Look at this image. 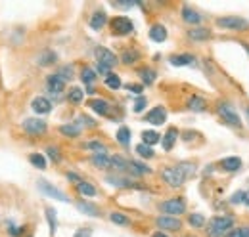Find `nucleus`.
<instances>
[{"instance_id":"1","label":"nucleus","mask_w":249,"mask_h":237,"mask_svg":"<svg viewBox=\"0 0 249 237\" xmlns=\"http://www.w3.org/2000/svg\"><path fill=\"white\" fill-rule=\"evenodd\" d=\"M234 220L230 216H213L207 224V236L209 237H224L232 230Z\"/></svg>"},{"instance_id":"2","label":"nucleus","mask_w":249,"mask_h":237,"mask_svg":"<svg viewBox=\"0 0 249 237\" xmlns=\"http://www.w3.org/2000/svg\"><path fill=\"white\" fill-rule=\"evenodd\" d=\"M94 56L98 61V71L102 75H109V69L117 65V56L113 52H109L107 48H96Z\"/></svg>"},{"instance_id":"3","label":"nucleus","mask_w":249,"mask_h":237,"mask_svg":"<svg viewBox=\"0 0 249 237\" xmlns=\"http://www.w3.org/2000/svg\"><path fill=\"white\" fill-rule=\"evenodd\" d=\"M161 176H163V180H165L171 187H180V186L184 184V180L188 178L180 165H177V167H167V169L161 172Z\"/></svg>"},{"instance_id":"4","label":"nucleus","mask_w":249,"mask_h":237,"mask_svg":"<svg viewBox=\"0 0 249 237\" xmlns=\"http://www.w3.org/2000/svg\"><path fill=\"white\" fill-rule=\"evenodd\" d=\"M217 25L222 29L228 31H248L249 29V21H246L244 17H238V16H226V17H218Z\"/></svg>"},{"instance_id":"5","label":"nucleus","mask_w":249,"mask_h":237,"mask_svg":"<svg viewBox=\"0 0 249 237\" xmlns=\"http://www.w3.org/2000/svg\"><path fill=\"white\" fill-rule=\"evenodd\" d=\"M159 208L167 214V216H178V214H182L184 210H186V203L180 199V197H175V199H169V201H163Z\"/></svg>"},{"instance_id":"6","label":"nucleus","mask_w":249,"mask_h":237,"mask_svg":"<svg viewBox=\"0 0 249 237\" xmlns=\"http://www.w3.org/2000/svg\"><path fill=\"white\" fill-rule=\"evenodd\" d=\"M111 31L115 33V34H130L132 31H134V25H132V21L128 19V17H124V16H119V17H115L113 21H111Z\"/></svg>"},{"instance_id":"7","label":"nucleus","mask_w":249,"mask_h":237,"mask_svg":"<svg viewBox=\"0 0 249 237\" xmlns=\"http://www.w3.org/2000/svg\"><path fill=\"white\" fill-rule=\"evenodd\" d=\"M156 222L159 230H167V232H178L180 226H182L180 220L175 218V216H159Z\"/></svg>"},{"instance_id":"8","label":"nucleus","mask_w":249,"mask_h":237,"mask_svg":"<svg viewBox=\"0 0 249 237\" xmlns=\"http://www.w3.org/2000/svg\"><path fill=\"white\" fill-rule=\"evenodd\" d=\"M23 128H25V132H29L33 136H38V134L46 132V122L42 118H27L23 122Z\"/></svg>"},{"instance_id":"9","label":"nucleus","mask_w":249,"mask_h":237,"mask_svg":"<svg viewBox=\"0 0 249 237\" xmlns=\"http://www.w3.org/2000/svg\"><path fill=\"white\" fill-rule=\"evenodd\" d=\"M46 88H48L50 94L60 96L63 90H65V81H63L60 75H50V77L46 79Z\"/></svg>"},{"instance_id":"10","label":"nucleus","mask_w":249,"mask_h":237,"mask_svg":"<svg viewBox=\"0 0 249 237\" xmlns=\"http://www.w3.org/2000/svg\"><path fill=\"white\" fill-rule=\"evenodd\" d=\"M31 107H33V111H35V113H38V115H46V113H50L52 103H50V100H48V98L38 96V98H35V100H33Z\"/></svg>"},{"instance_id":"11","label":"nucleus","mask_w":249,"mask_h":237,"mask_svg":"<svg viewBox=\"0 0 249 237\" xmlns=\"http://www.w3.org/2000/svg\"><path fill=\"white\" fill-rule=\"evenodd\" d=\"M165 118H167V111L161 107V105H157L154 107L148 115H146V122H150V124H163L165 122Z\"/></svg>"},{"instance_id":"12","label":"nucleus","mask_w":249,"mask_h":237,"mask_svg":"<svg viewBox=\"0 0 249 237\" xmlns=\"http://www.w3.org/2000/svg\"><path fill=\"white\" fill-rule=\"evenodd\" d=\"M218 113H220V117L224 118V122H228V124H232V126H240L242 122H240V117L228 107V105H220L218 107Z\"/></svg>"},{"instance_id":"13","label":"nucleus","mask_w":249,"mask_h":237,"mask_svg":"<svg viewBox=\"0 0 249 237\" xmlns=\"http://www.w3.org/2000/svg\"><path fill=\"white\" fill-rule=\"evenodd\" d=\"M38 187L46 193V195H50V197H56V199H60V201H67V197H65V193L63 191H60V189H56L54 186H50L48 182H38Z\"/></svg>"},{"instance_id":"14","label":"nucleus","mask_w":249,"mask_h":237,"mask_svg":"<svg viewBox=\"0 0 249 237\" xmlns=\"http://www.w3.org/2000/svg\"><path fill=\"white\" fill-rule=\"evenodd\" d=\"M182 19H184L186 23H190V25H197V23L201 21V16H199L196 10H192L190 6H184V8H182Z\"/></svg>"},{"instance_id":"15","label":"nucleus","mask_w":249,"mask_h":237,"mask_svg":"<svg viewBox=\"0 0 249 237\" xmlns=\"http://www.w3.org/2000/svg\"><path fill=\"white\" fill-rule=\"evenodd\" d=\"M106 21H107V16H106V12H94L92 17H90V27L94 31H100L104 25H106Z\"/></svg>"},{"instance_id":"16","label":"nucleus","mask_w":249,"mask_h":237,"mask_svg":"<svg viewBox=\"0 0 249 237\" xmlns=\"http://www.w3.org/2000/svg\"><path fill=\"white\" fill-rule=\"evenodd\" d=\"M220 167H222L224 170H228V172H236V170L242 169V161H240L238 157H228V159H222Z\"/></svg>"},{"instance_id":"17","label":"nucleus","mask_w":249,"mask_h":237,"mask_svg":"<svg viewBox=\"0 0 249 237\" xmlns=\"http://www.w3.org/2000/svg\"><path fill=\"white\" fill-rule=\"evenodd\" d=\"M89 105L92 107L98 115H109V103L106 100H90Z\"/></svg>"},{"instance_id":"18","label":"nucleus","mask_w":249,"mask_h":237,"mask_svg":"<svg viewBox=\"0 0 249 237\" xmlns=\"http://www.w3.org/2000/svg\"><path fill=\"white\" fill-rule=\"evenodd\" d=\"M150 38H152L154 42H163V40H167V29H165L163 25H154V27L150 29Z\"/></svg>"},{"instance_id":"19","label":"nucleus","mask_w":249,"mask_h":237,"mask_svg":"<svg viewBox=\"0 0 249 237\" xmlns=\"http://www.w3.org/2000/svg\"><path fill=\"white\" fill-rule=\"evenodd\" d=\"M177 136H178V132H177L175 128H169V130H167V134L163 136V142H161V144H163V149H167V151H169V149H173L175 142H177Z\"/></svg>"},{"instance_id":"20","label":"nucleus","mask_w":249,"mask_h":237,"mask_svg":"<svg viewBox=\"0 0 249 237\" xmlns=\"http://www.w3.org/2000/svg\"><path fill=\"white\" fill-rule=\"evenodd\" d=\"M188 107H190L192 111H205L207 103H205L203 98H199V96H192V98L188 100Z\"/></svg>"},{"instance_id":"21","label":"nucleus","mask_w":249,"mask_h":237,"mask_svg":"<svg viewBox=\"0 0 249 237\" xmlns=\"http://www.w3.org/2000/svg\"><path fill=\"white\" fill-rule=\"evenodd\" d=\"M142 144H146V146H156V144H159V140H161V136L157 134V132H154V130H144L142 132Z\"/></svg>"},{"instance_id":"22","label":"nucleus","mask_w":249,"mask_h":237,"mask_svg":"<svg viewBox=\"0 0 249 237\" xmlns=\"http://www.w3.org/2000/svg\"><path fill=\"white\" fill-rule=\"evenodd\" d=\"M60 132L65 134V136H71V138H77L81 134V126L77 122H71V124H63L60 126Z\"/></svg>"},{"instance_id":"23","label":"nucleus","mask_w":249,"mask_h":237,"mask_svg":"<svg viewBox=\"0 0 249 237\" xmlns=\"http://www.w3.org/2000/svg\"><path fill=\"white\" fill-rule=\"evenodd\" d=\"M188 36H190L192 40H207V38L211 36V33L207 29H203V27H196V29L188 31Z\"/></svg>"},{"instance_id":"24","label":"nucleus","mask_w":249,"mask_h":237,"mask_svg":"<svg viewBox=\"0 0 249 237\" xmlns=\"http://www.w3.org/2000/svg\"><path fill=\"white\" fill-rule=\"evenodd\" d=\"M171 63H173L175 67H184V65H192V63H194V56H190V54L173 56V58H171Z\"/></svg>"},{"instance_id":"25","label":"nucleus","mask_w":249,"mask_h":237,"mask_svg":"<svg viewBox=\"0 0 249 237\" xmlns=\"http://www.w3.org/2000/svg\"><path fill=\"white\" fill-rule=\"evenodd\" d=\"M77 189H79L81 195H87V197H94L96 195V187H94L92 184H89V182H79Z\"/></svg>"},{"instance_id":"26","label":"nucleus","mask_w":249,"mask_h":237,"mask_svg":"<svg viewBox=\"0 0 249 237\" xmlns=\"http://www.w3.org/2000/svg\"><path fill=\"white\" fill-rule=\"evenodd\" d=\"M92 163L96 167H100V169H109L111 167V157H107V155H94Z\"/></svg>"},{"instance_id":"27","label":"nucleus","mask_w":249,"mask_h":237,"mask_svg":"<svg viewBox=\"0 0 249 237\" xmlns=\"http://www.w3.org/2000/svg\"><path fill=\"white\" fill-rule=\"evenodd\" d=\"M54 61H56V54H54V52H50V50H46V52H42V54L38 56V65H42V67L52 65Z\"/></svg>"},{"instance_id":"28","label":"nucleus","mask_w":249,"mask_h":237,"mask_svg":"<svg viewBox=\"0 0 249 237\" xmlns=\"http://www.w3.org/2000/svg\"><path fill=\"white\" fill-rule=\"evenodd\" d=\"M117 142H119L121 146H128V144H130V130H128L126 126H121V128L117 130Z\"/></svg>"},{"instance_id":"29","label":"nucleus","mask_w":249,"mask_h":237,"mask_svg":"<svg viewBox=\"0 0 249 237\" xmlns=\"http://www.w3.org/2000/svg\"><path fill=\"white\" fill-rule=\"evenodd\" d=\"M106 86L111 90L121 88V79H119L115 73H109V75H106Z\"/></svg>"},{"instance_id":"30","label":"nucleus","mask_w":249,"mask_h":237,"mask_svg":"<svg viewBox=\"0 0 249 237\" xmlns=\"http://www.w3.org/2000/svg\"><path fill=\"white\" fill-rule=\"evenodd\" d=\"M140 77H142L144 85H152V83L156 81V71H154V69L144 67V69H140Z\"/></svg>"},{"instance_id":"31","label":"nucleus","mask_w":249,"mask_h":237,"mask_svg":"<svg viewBox=\"0 0 249 237\" xmlns=\"http://www.w3.org/2000/svg\"><path fill=\"white\" fill-rule=\"evenodd\" d=\"M77 208H79V210H83V212H87V214H90V216H98V214H100L98 207L92 205V203H85V201H81V203L77 205Z\"/></svg>"},{"instance_id":"32","label":"nucleus","mask_w":249,"mask_h":237,"mask_svg":"<svg viewBox=\"0 0 249 237\" xmlns=\"http://www.w3.org/2000/svg\"><path fill=\"white\" fill-rule=\"evenodd\" d=\"M29 161H31L33 167H36V169H46V159L40 155V153H33L31 157H29Z\"/></svg>"},{"instance_id":"33","label":"nucleus","mask_w":249,"mask_h":237,"mask_svg":"<svg viewBox=\"0 0 249 237\" xmlns=\"http://www.w3.org/2000/svg\"><path fill=\"white\" fill-rule=\"evenodd\" d=\"M87 148L94 151V155H107V148L104 144H100V142H89Z\"/></svg>"},{"instance_id":"34","label":"nucleus","mask_w":249,"mask_h":237,"mask_svg":"<svg viewBox=\"0 0 249 237\" xmlns=\"http://www.w3.org/2000/svg\"><path fill=\"white\" fill-rule=\"evenodd\" d=\"M130 172H132V174H148V172H150V169H148L146 165H142V163L130 161Z\"/></svg>"},{"instance_id":"35","label":"nucleus","mask_w":249,"mask_h":237,"mask_svg":"<svg viewBox=\"0 0 249 237\" xmlns=\"http://www.w3.org/2000/svg\"><path fill=\"white\" fill-rule=\"evenodd\" d=\"M83 90L81 88H71L69 90V94H67V98H69V102L71 103H81L83 102Z\"/></svg>"},{"instance_id":"36","label":"nucleus","mask_w":249,"mask_h":237,"mask_svg":"<svg viewBox=\"0 0 249 237\" xmlns=\"http://www.w3.org/2000/svg\"><path fill=\"white\" fill-rule=\"evenodd\" d=\"M81 79H83V83H85V85H92L94 81H96V73H94L90 67H85V69H83Z\"/></svg>"},{"instance_id":"37","label":"nucleus","mask_w":249,"mask_h":237,"mask_svg":"<svg viewBox=\"0 0 249 237\" xmlns=\"http://www.w3.org/2000/svg\"><path fill=\"white\" fill-rule=\"evenodd\" d=\"M136 153H138L140 157H144V159H150V157H154V149L150 148V146H146V144H140V146H136Z\"/></svg>"},{"instance_id":"38","label":"nucleus","mask_w":249,"mask_h":237,"mask_svg":"<svg viewBox=\"0 0 249 237\" xmlns=\"http://www.w3.org/2000/svg\"><path fill=\"white\" fill-rule=\"evenodd\" d=\"M46 218H48V224H50V234L54 236V232H56V210L46 208Z\"/></svg>"},{"instance_id":"39","label":"nucleus","mask_w":249,"mask_h":237,"mask_svg":"<svg viewBox=\"0 0 249 237\" xmlns=\"http://www.w3.org/2000/svg\"><path fill=\"white\" fill-rule=\"evenodd\" d=\"M109 220H111L113 224H121V226H126V224H128V218H126L124 214H121V212H111V214H109Z\"/></svg>"},{"instance_id":"40","label":"nucleus","mask_w":249,"mask_h":237,"mask_svg":"<svg viewBox=\"0 0 249 237\" xmlns=\"http://www.w3.org/2000/svg\"><path fill=\"white\" fill-rule=\"evenodd\" d=\"M188 222H190L194 228H201V226L205 224V218H203L201 214H190V216H188Z\"/></svg>"},{"instance_id":"41","label":"nucleus","mask_w":249,"mask_h":237,"mask_svg":"<svg viewBox=\"0 0 249 237\" xmlns=\"http://www.w3.org/2000/svg\"><path fill=\"white\" fill-rule=\"evenodd\" d=\"M136 59H138V52L136 50H126L123 54V63H126V65L128 63H134Z\"/></svg>"},{"instance_id":"42","label":"nucleus","mask_w":249,"mask_h":237,"mask_svg":"<svg viewBox=\"0 0 249 237\" xmlns=\"http://www.w3.org/2000/svg\"><path fill=\"white\" fill-rule=\"evenodd\" d=\"M146 105H148L146 98H144V96H138V98H136V102H134V111H136V113H142Z\"/></svg>"},{"instance_id":"43","label":"nucleus","mask_w":249,"mask_h":237,"mask_svg":"<svg viewBox=\"0 0 249 237\" xmlns=\"http://www.w3.org/2000/svg\"><path fill=\"white\" fill-rule=\"evenodd\" d=\"M107 180H109L113 186H123V187H130V186H132L128 180H123V178H107Z\"/></svg>"},{"instance_id":"44","label":"nucleus","mask_w":249,"mask_h":237,"mask_svg":"<svg viewBox=\"0 0 249 237\" xmlns=\"http://www.w3.org/2000/svg\"><path fill=\"white\" fill-rule=\"evenodd\" d=\"M244 197H246V191H238V193H234V195H232L230 203H234V205H238V203H244Z\"/></svg>"},{"instance_id":"45","label":"nucleus","mask_w":249,"mask_h":237,"mask_svg":"<svg viewBox=\"0 0 249 237\" xmlns=\"http://www.w3.org/2000/svg\"><path fill=\"white\" fill-rule=\"evenodd\" d=\"M46 153H48V157H50L52 161H56V163L60 161V151H58L56 148H48L46 149Z\"/></svg>"},{"instance_id":"46","label":"nucleus","mask_w":249,"mask_h":237,"mask_svg":"<svg viewBox=\"0 0 249 237\" xmlns=\"http://www.w3.org/2000/svg\"><path fill=\"white\" fill-rule=\"evenodd\" d=\"M224 237H244V228H238V230H230Z\"/></svg>"},{"instance_id":"47","label":"nucleus","mask_w":249,"mask_h":237,"mask_svg":"<svg viewBox=\"0 0 249 237\" xmlns=\"http://www.w3.org/2000/svg\"><path fill=\"white\" fill-rule=\"evenodd\" d=\"M126 88L130 90V92H134V94H140V92L144 90V86H142V85H128Z\"/></svg>"},{"instance_id":"48","label":"nucleus","mask_w":249,"mask_h":237,"mask_svg":"<svg viewBox=\"0 0 249 237\" xmlns=\"http://www.w3.org/2000/svg\"><path fill=\"white\" fill-rule=\"evenodd\" d=\"M90 236H92L90 230H79V232L75 234V237H90Z\"/></svg>"},{"instance_id":"49","label":"nucleus","mask_w":249,"mask_h":237,"mask_svg":"<svg viewBox=\"0 0 249 237\" xmlns=\"http://www.w3.org/2000/svg\"><path fill=\"white\" fill-rule=\"evenodd\" d=\"M244 203L249 207V191H246V197H244Z\"/></svg>"},{"instance_id":"50","label":"nucleus","mask_w":249,"mask_h":237,"mask_svg":"<svg viewBox=\"0 0 249 237\" xmlns=\"http://www.w3.org/2000/svg\"><path fill=\"white\" fill-rule=\"evenodd\" d=\"M152 237H167V236H165L163 232H156V234H154V236H152Z\"/></svg>"},{"instance_id":"51","label":"nucleus","mask_w":249,"mask_h":237,"mask_svg":"<svg viewBox=\"0 0 249 237\" xmlns=\"http://www.w3.org/2000/svg\"><path fill=\"white\" fill-rule=\"evenodd\" d=\"M244 237H249V228H244Z\"/></svg>"},{"instance_id":"52","label":"nucleus","mask_w":249,"mask_h":237,"mask_svg":"<svg viewBox=\"0 0 249 237\" xmlns=\"http://www.w3.org/2000/svg\"><path fill=\"white\" fill-rule=\"evenodd\" d=\"M242 46H244V48H246V52H248V54H249V44H246V42H244V44H242Z\"/></svg>"},{"instance_id":"53","label":"nucleus","mask_w":249,"mask_h":237,"mask_svg":"<svg viewBox=\"0 0 249 237\" xmlns=\"http://www.w3.org/2000/svg\"><path fill=\"white\" fill-rule=\"evenodd\" d=\"M248 117H249V107H248Z\"/></svg>"}]
</instances>
